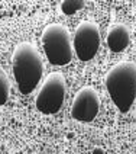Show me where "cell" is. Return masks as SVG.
I'll return each instance as SVG.
<instances>
[{
	"label": "cell",
	"mask_w": 136,
	"mask_h": 154,
	"mask_svg": "<svg viewBox=\"0 0 136 154\" xmlns=\"http://www.w3.org/2000/svg\"><path fill=\"white\" fill-rule=\"evenodd\" d=\"M13 76L23 94L32 93L43 73L42 55L31 42H20L13 51Z\"/></svg>",
	"instance_id": "1"
},
{
	"label": "cell",
	"mask_w": 136,
	"mask_h": 154,
	"mask_svg": "<svg viewBox=\"0 0 136 154\" xmlns=\"http://www.w3.org/2000/svg\"><path fill=\"white\" fill-rule=\"evenodd\" d=\"M106 87L120 112H128L136 99V64L122 61L106 76Z\"/></svg>",
	"instance_id": "2"
},
{
	"label": "cell",
	"mask_w": 136,
	"mask_h": 154,
	"mask_svg": "<svg viewBox=\"0 0 136 154\" xmlns=\"http://www.w3.org/2000/svg\"><path fill=\"white\" fill-rule=\"evenodd\" d=\"M42 45L51 64L65 66L72 58L69 32L61 23H51L42 32Z\"/></svg>",
	"instance_id": "3"
},
{
	"label": "cell",
	"mask_w": 136,
	"mask_h": 154,
	"mask_svg": "<svg viewBox=\"0 0 136 154\" xmlns=\"http://www.w3.org/2000/svg\"><path fill=\"white\" fill-rule=\"evenodd\" d=\"M65 79L62 73H51L43 80L42 87L39 89L36 96V108L38 111L45 115L57 113L62 108V103L65 99Z\"/></svg>",
	"instance_id": "4"
},
{
	"label": "cell",
	"mask_w": 136,
	"mask_h": 154,
	"mask_svg": "<svg viewBox=\"0 0 136 154\" xmlns=\"http://www.w3.org/2000/svg\"><path fill=\"white\" fill-rule=\"evenodd\" d=\"M74 51L81 61H90L96 57L100 47L99 26L91 20H83L74 32Z\"/></svg>",
	"instance_id": "5"
},
{
	"label": "cell",
	"mask_w": 136,
	"mask_h": 154,
	"mask_svg": "<svg viewBox=\"0 0 136 154\" xmlns=\"http://www.w3.org/2000/svg\"><path fill=\"white\" fill-rule=\"evenodd\" d=\"M100 111V97L93 87H81L71 105V116L78 122H91Z\"/></svg>",
	"instance_id": "6"
},
{
	"label": "cell",
	"mask_w": 136,
	"mask_h": 154,
	"mask_svg": "<svg viewBox=\"0 0 136 154\" xmlns=\"http://www.w3.org/2000/svg\"><path fill=\"white\" fill-rule=\"evenodd\" d=\"M129 31L126 26L123 25H113L107 34V47L113 52H122L129 45Z\"/></svg>",
	"instance_id": "7"
},
{
	"label": "cell",
	"mask_w": 136,
	"mask_h": 154,
	"mask_svg": "<svg viewBox=\"0 0 136 154\" xmlns=\"http://www.w3.org/2000/svg\"><path fill=\"white\" fill-rule=\"evenodd\" d=\"M9 93H10V83H9V77L6 71L0 69V106H3L7 102Z\"/></svg>",
	"instance_id": "8"
},
{
	"label": "cell",
	"mask_w": 136,
	"mask_h": 154,
	"mask_svg": "<svg viewBox=\"0 0 136 154\" xmlns=\"http://www.w3.org/2000/svg\"><path fill=\"white\" fill-rule=\"evenodd\" d=\"M84 6V2L83 0H65L61 3V10L64 15H74L77 10Z\"/></svg>",
	"instance_id": "9"
}]
</instances>
